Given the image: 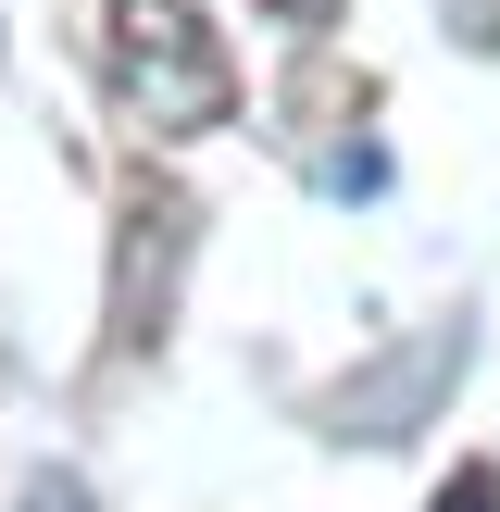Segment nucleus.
<instances>
[{
	"label": "nucleus",
	"mask_w": 500,
	"mask_h": 512,
	"mask_svg": "<svg viewBox=\"0 0 500 512\" xmlns=\"http://www.w3.org/2000/svg\"><path fill=\"white\" fill-rule=\"evenodd\" d=\"M100 88L150 138H213L238 125V50L200 0H100Z\"/></svg>",
	"instance_id": "obj_1"
},
{
	"label": "nucleus",
	"mask_w": 500,
	"mask_h": 512,
	"mask_svg": "<svg viewBox=\"0 0 500 512\" xmlns=\"http://www.w3.org/2000/svg\"><path fill=\"white\" fill-rule=\"evenodd\" d=\"M188 238H200V213H188V188H125V238H113V363H138V350H163V325H175V275H188Z\"/></svg>",
	"instance_id": "obj_2"
},
{
	"label": "nucleus",
	"mask_w": 500,
	"mask_h": 512,
	"mask_svg": "<svg viewBox=\"0 0 500 512\" xmlns=\"http://www.w3.org/2000/svg\"><path fill=\"white\" fill-rule=\"evenodd\" d=\"M425 512H500V475H488V463H450V488L425 500Z\"/></svg>",
	"instance_id": "obj_3"
},
{
	"label": "nucleus",
	"mask_w": 500,
	"mask_h": 512,
	"mask_svg": "<svg viewBox=\"0 0 500 512\" xmlns=\"http://www.w3.org/2000/svg\"><path fill=\"white\" fill-rule=\"evenodd\" d=\"M438 13H450V38H463V50H488V63H500V0H438Z\"/></svg>",
	"instance_id": "obj_4"
},
{
	"label": "nucleus",
	"mask_w": 500,
	"mask_h": 512,
	"mask_svg": "<svg viewBox=\"0 0 500 512\" xmlns=\"http://www.w3.org/2000/svg\"><path fill=\"white\" fill-rule=\"evenodd\" d=\"M250 13L288 25V38H325V25H338V0H250Z\"/></svg>",
	"instance_id": "obj_5"
},
{
	"label": "nucleus",
	"mask_w": 500,
	"mask_h": 512,
	"mask_svg": "<svg viewBox=\"0 0 500 512\" xmlns=\"http://www.w3.org/2000/svg\"><path fill=\"white\" fill-rule=\"evenodd\" d=\"M25 512H88V488H63V475H38V488H25Z\"/></svg>",
	"instance_id": "obj_6"
}]
</instances>
